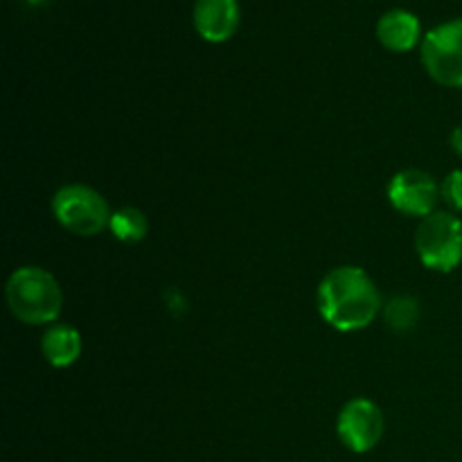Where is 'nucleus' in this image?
<instances>
[{
	"label": "nucleus",
	"mask_w": 462,
	"mask_h": 462,
	"mask_svg": "<svg viewBox=\"0 0 462 462\" xmlns=\"http://www.w3.org/2000/svg\"><path fill=\"white\" fill-rule=\"evenodd\" d=\"M449 144H451V149H454V152L458 153V156L462 158V125L456 126V129L451 131Z\"/></svg>",
	"instance_id": "nucleus-14"
},
{
	"label": "nucleus",
	"mask_w": 462,
	"mask_h": 462,
	"mask_svg": "<svg viewBox=\"0 0 462 462\" xmlns=\"http://www.w3.org/2000/svg\"><path fill=\"white\" fill-rule=\"evenodd\" d=\"M440 197L454 210H462V170H454L451 174H447V179L440 185Z\"/></svg>",
	"instance_id": "nucleus-13"
},
{
	"label": "nucleus",
	"mask_w": 462,
	"mask_h": 462,
	"mask_svg": "<svg viewBox=\"0 0 462 462\" xmlns=\"http://www.w3.org/2000/svg\"><path fill=\"white\" fill-rule=\"evenodd\" d=\"M386 320L397 332H404V329L413 328V323L418 320V302L406 296L393 298L386 307Z\"/></svg>",
	"instance_id": "nucleus-12"
},
{
	"label": "nucleus",
	"mask_w": 462,
	"mask_h": 462,
	"mask_svg": "<svg viewBox=\"0 0 462 462\" xmlns=\"http://www.w3.org/2000/svg\"><path fill=\"white\" fill-rule=\"evenodd\" d=\"M377 39L391 52H411L422 43L420 18L409 9H391L377 21Z\"/></svg>",
	"instance_id": "nucleus-9"
},
{
	"label": "nucleus",
	"mask_w": 462,
	"mask_h": 462,
	"mask_svg": "<svg viewBox=\"0 0 462 462\" xmlns=\"http://www.w3.org/2000/svg\"><path fill=\"white\" fill-rule=\"evenodd\" d=\"M415 251L427 269L451 273L462 262V221L451 212L424 217L415 233Z\"/></svg>",
	"instance_id": "nucleus-4"
},
{
	"label": "nucleus",
	"mask_w": 462,
	"mask_h": 462,
	"mask_svg": "<svg viewBox=\"0 0 462 462\" xmlns=\"http://www.w3.org/2000/svg\"><path fill=\"white\" fill-rule=\"evenodd\" d=\"M41 355L52 368H68L81 355V334L70 325H50L41 337Z\"/></svg>",
	"instance_id": "nucleus-10"
},
{
	"label": "nucleus",
	"mask_w": 462,
	"mask_h": 462,
	"mask_svg": "<svg viewBox=\"0 0 462 462\" xmlns=\"http://www.w3.org/2000/svg\"><path fill=\"white\" fill-rule=\"evenodd\" d=\"M320 319L338 332L365 329L382 310V296L374 280L361 266H337L316 291Z\"/></svg>",
	"instance_id": "nucleus-1"
},
{
	"label": "nucleus",
	"mask_w": 462,
	"mask_h": 462,
	"mask_svg": "<svg viewBox=\"0 0 462 462\" xmlns=\"http://www.w3.org/2000/svg\"><path fill=\"white\" fill-rule=\"evenodd\" d=\"M438 197H440V185L431 174L422 170L397 171L388 185V201L397 212L406 217L424 219V217L433 215Z\"/></svg>",
	"instance_id": "nucleus-7"
},
{
	"label": "nucleus",
	"mask_w": 462,
	"mask_h": 462,
	"mask_svg": "<svg viewBox=\"0 0 462 462\" xmlns=\"http://www.w3.org/2000/svg\"><path fill=\"white\" fill-rule=\"evenodd\" d=\"M52 215L68 233L95 237L111 226L113 210L95 188L70 183L57 189L52 197Z\"/></svg>",
	"instance_id": "nucleus-3"
},
{
	"label": "nucleus",
	"mask_w": 462,
	"mask_h": 462,
	"mask_svg": "<svg viewBox=\"0 0 462 462\" xmlns=\"http://www.w3.org/2000/svg\"><path fill=\"white\" fill-rule=\"evenodd\" d=\"M427 75L445 88H462V16L427 32L420 43Z\"/></svg>",
	"instance_id": "nucleus-5"
},
{
	"label": "nucleus",
	"mask_w": 462,
	"mask_h": 462,
	"mask_svg": "<svg viewBox=\"0 0 462 462\" xmlns=\"http://www.w3.org/2000/svg\"><path fill=\"white\" fill-rule=\"evenodd\" d=\"M242 12L237 0H197L192 23L197 34L208 43H226L237 32Z\"/></svg>",
	"instance_id": "nucleus-8"
},
{
	"label": "nucleus",
	"mask_w": 462,
	"mask_h": 462,
	"mask_svg": "<svg viewBox=\"0 0 462 462\" xmlns=\"http://www.w3.org/2000/svg\"><path fill=\"white\" fill-rule=\"evenodd\" d=\"M108 230L113 233V237L120 239L125 244H138L147 237V217L143 215V210L134 206H125L120 210L113 212L111 217V226Z\"/></svg>",
	"instance_id": "nucleus-11"
},
{
	"label": "nucleus",
	"mask_w": 462,
	"mask_h": 462,
	"mask_svg": "<svg viewBox=\"0 0 462 462\" xmlns=\"http://www.w3.org/2000/svg\"><path fill=\"white\" fill-rule=\"evenodd\" d=\"M383 413L374 402L365 397L350 400L337 418V436L352 454H368L383 436Z\"/></svg>",
	"instance_id": "nucleus-6"
},
{
	"label": "nucleus",
	"mask_w": 462,
	"mask_h": 462,
	"mask_svg": "<svg viewBox=\"0 0 462 462\" xmlns=\"http://www.w3.org/2000/svg\"><path fill=\"white\" fill-rule=\"evenodd\" d=\"M7 307L25 325H50L63 310V291L57 278L41 266H21L5 287Z\"/></svg>",
	"instance_id": "nucleus-2"
}]
</instances>
